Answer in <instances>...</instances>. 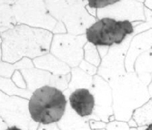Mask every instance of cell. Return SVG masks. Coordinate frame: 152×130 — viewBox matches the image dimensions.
<instances>
[{
  "label": "cell",
  "mask_w": 152,
  "mask_h": 130,
  "mask_svg": "<svg viewBox=\"0 0 152 130\" xmlns=\"http://www.w3.org/2000/svg\"><path fill=\"white\" fill-rule=\"evenodd\" d=\"M108 83L112 89L115 118L118 121H130L133 111L148 100L145 86L134 73L114 77Z\"/></svg>",
  "instance_id": "obj_1"
},
{
  "label": "cell",
  "mask_w": 152,
  "mask_h": 130,
  "mask_svg": "<svg viewBox=\"0 0 152 130\" xmlns=\"http://www.w3.org/2000/svg\"><path fill=\"white\" fill-rule=\"evenodd\" d=\"M66 94L59 89L46 85L33 92L28 101L31 118L40 124L58 123L66 110Z\"/></svg>",
  "instance_id": "obj_2"
},
{
  "label": "cell",
  "mask_w": 152,
  "mask_h": 130,
  "mask_svg": "<svg viewBox=\"0 0 152 130\" xmlns=\"http://www.w3.org/2000/svg\"><path fill=\"white\" fill-rule=\"evenodd\" d=\"M134 31L128 20H116L105 17L92 25L86 31V38L90 44L99 47H110L122 44Z\"/></svg>",
  "instance_id": "obj_3"
},
{
  "label": "cell",
  "mask_w": 152,
  "mask_h": 130,
  "mask_svg": "<svg viewBox=\"0 0 152 130\" xmlns=\"http://www.w3.org/2000/svg\"><path fill=\"white\" fill-rule=\"evenodd\" d=\"M90 89L96 101L94 113L98 115L99 119L107 122L110 116L113 114L111 108L112 90L110 86L104 81L102 77L96 76L93 79V84Z\"/></svg>",
  "instance_id": "obj_4"
},
{
  "label": "cell",
  "mask_w": 152,
  "mask_h": 130,
  "mask_svg": "<svg viewBox=\"0 0 152 130\" xmlns=\"http://www.w3.org/2000/svg\"><path fill=\"white\" fill-rule=\"evenodd\" d=\"M69 103L72 110L81 118H87L94 113L96 101L90 89L79 88L72 92Z\"/></svg>",
  "instance_id": "obj_5"
},
{
  "label": "cell",
  "mask_w": 152,
  "mask_h": 130,
  "mask_svg": "<svg viewBox=\"0 0 152 130\" xmlns=\"http://www.w3.org/2000/svg\"><path fill=\"white\" fill-rule=\"evenodd\" d=\"M61 130H92L84 118L78 116L71 108H67L62 119L58 122Z\"/></svg>",
  "instance_id": "obj_6"
},
{
  "label": "cell",
  "mask_w": 152,
  "mask_h": 130,
  "mask_svg": "<svg viewBox=\"0 0 152 130\" xmlns=\"http://www.w3.org/2000/svg\"><path fill=\"white\" fill-rule=\"evenodd\" d=\"M34 63L37 68L49 70L55 74L64 75L69 71V68L66 64L60 62L50 54L34 60Z\"/></svg>",
  "instance_id": "obj_7"
},
{
  "label": "cell",
  "mask_w": 152,
  "mask_h": 130,
  "mask_svg": "<svg viewBox=\"0 0 152 130\" xmlns=\"http://www.w3.org/2000/svg\"><path fill=\"white\" fill-rule=\"evenodd\" d=\"M26 71L27 73L23 71V74L26 77L25 78L28 82V89L30 90H36L37 89L43 86V83L48 85L50 83L52 74L48 71L37 69L27 70Z\"/></svg>",
  "instance_id": "obj_8"
},
{
  "label": "cell",
  "mask_w": 152,
  "mask_h": 130,
  "mask_svg": "<svg viewBox=\"0 0 152 130\" xmlns=\"http://www.w3.org/2000/svg\"><path fill=\"white\" fill-rule=\"evenodd\" d=\"M90 8H103L110 5H114L120 0H87Z\"/></svg>",
  "instance_id": "obj_9"
},
{
  "label": "cell",
  "mask_w": 152,
  "mask_h": 130,
  "mask_svg": "<svg viewBox=\"0 0 152 130\" xmlns=\"http://www.w3.org/2000/svg\"><path fill=\"white\" fill-rule=\"evenodd\" d=\"M107 130H129V125L125 122L113 121L107 125Z\"/></svg>",
  "instance_id": "obj_10"
},
{
  "label": "cell",
  "mask_w": 152,
  "mask_h": 130,
  "mask_svg": "<svg viewBox=\"0 0 152 130\" xmlns=\"http://www.w3.org/2000/svg\"><path fill=\"white\" fill-rule=\"evenodd\" d=\"M80 68H82V70H84V71H87L88 74H94L96 71V68L95 67H93V65H88L87 63H86L84 61L81 62V65H80Z\"/></svg>",
  "instance_id": "obj_11"
},
{
  "label": "cell",
  "mask_w": 152,
  "mask_h": 130,
  "mask_svg": "<svg viewBox=\"0 0 152 130\" xmlns=\"http://www.w3.org/2000/svg\"><path fill=\"white\" fill-rule=\"evenodd\" d=\"M37 130H59V129L55 123L48 124V125L41 124Z\"/></svg>",
  "instance_id": "obj_12"
},
{
  "label": "cell",
  "mask_w": 152,
  "mask_h": 130,
  "mask_svg": "<svg viewBox=\"0 0 152 130\" xmlns=\"http://www.w3.org/2000/svg\"><path fill=\"white\" fill-rule=\"evenodd\" d=\"M5 130H23V129L20 128V127H18L17 126L14 125V126H12L8 127V128H7L6 129H5Z\"/></svg>",
  "instance_id": "obj_13"
},
{
  "label": "cell",
  "mask_w": 152,
  "mask_h": 130,
  "mask_svg": "<svg viewBox=\"0 0 152 130\" xmlns=\"http://www.w3.org/2000/svg\"><path fill=\"white\" fill-rule=\"evenodd\" d=\"M144 130H152V123L148 124L147 127H145V128L144 129Z\"/></svg>",
  "instance_id": "obj_14"
},
{
  "label": "cell",
  "mask_w": 152,
  "mask_h": 130,
  "mask_svg": "<svg viewBox=\"0 0 152 130\" xmlns=\"http://www.w3.org/2000/svg\"><path fill=\"white\" fill-rule=\"evenodd\" d=\"M148 5L149 8H152V0H148Z\"/></svg>",
  "instance_id": "obj_15"
}]
</instances>
